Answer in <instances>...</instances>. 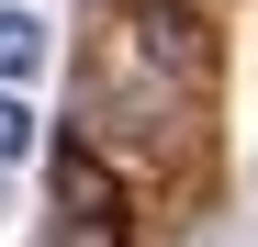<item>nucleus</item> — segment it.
Wrapping results in <instances>:
<instances>
[{
    "label": "nucleus",
    "instance_id": "nucleus-1",
    "mask_svg": "<svg viewBox=\"0 0 258 247\" xmlns=\"http://www.w3.org/2000/svg\"><path fill=\"white\" fill-rule=\"evenodd\" d=\"M135 236V202H123V169L90 135H56V247H123Z\"/></svg>",
    "mask_w": 258,
    "mask_h": 247
},
{
    "label": "nucleus",
    "instance_id": "nucleus-2",
    "mask_svg": "<svg viewBox=\"0 0 258 247\" xmlns=\"http://www.w3.org/2000/svg\"><path fill=\"white\" fill-rule=\"evenodd\" d=\"M34 68H45V23H34V12H0V90H23Z\"/></svg>",
    "mask_w": 258,
    "mask_h": 247
},
{
    "label": "nucleus",
    "instance_id": "nucleus-3",
    "mask_svg": "<svg viewBox=\"0 0 258 247\" xmlns=\"http://www.w3.org/2000/svg\"><path fill=\"white\" fill-rule=\"evenodd\" d=\"M34 146H45V124H34V101H23V90H0V169H23Z\"/></svg>",
    "mask_w": 258,
    "mask_h": 247
}]
</instances>
